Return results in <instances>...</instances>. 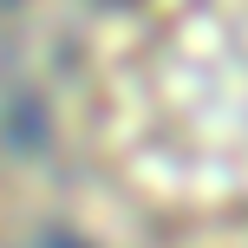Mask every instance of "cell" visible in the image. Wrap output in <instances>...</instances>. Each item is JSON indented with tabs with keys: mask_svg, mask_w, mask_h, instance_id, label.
I'll use <instances>...</instances> for the list:
<instances>
[{
	"mask_svg": "<svg viewBox=\"0 0 248 248\" xmlns=\"http://www.w3.org/2000/svg\"><path fill=\"white\" fill-rule=\"evenodd\" d=\"M98 150L157 216H248V0H144L118 26Z\"/></svg>",
	"mask_w": 248,
	"mask_h": 248,
	"instance_id": "cell-1",
	"label": "cell"
}]
</instances>
